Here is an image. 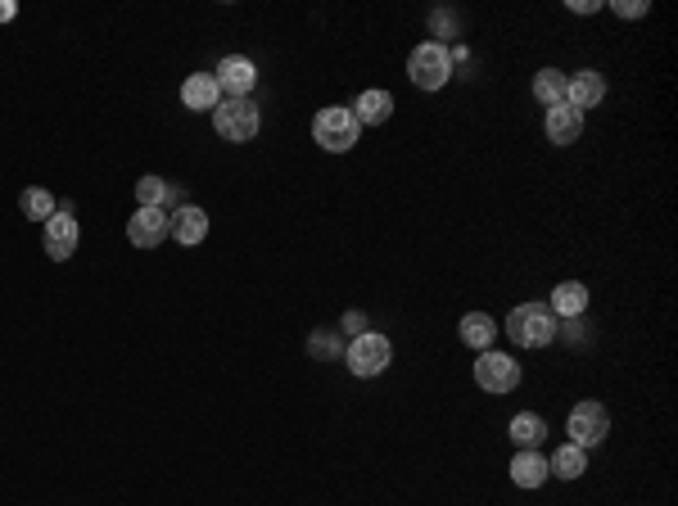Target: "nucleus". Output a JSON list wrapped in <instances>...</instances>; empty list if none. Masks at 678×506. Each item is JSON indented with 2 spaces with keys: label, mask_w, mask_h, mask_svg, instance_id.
<instances>
[{
  "label": "nucleus",
  "mask_w": 678,
  "mask_h": 506,
  "mask_svg": "<svg viewBox=\"0 0 678 506\" xmlns=\"http://www.w3.org/2000/svg\"><path fill=\"white\" fill-rule=\"evenodd\" d=\"M561 335V317L547 303H520L507 312V339L520 348H543Z\"/></svg>",
  "instance_id": "f257e3e1"
},
{
  "label": "nucleus",
  "mask_w": 678,
  "mask_h": 506,
  "mask_svg": "<svg viewBox=\"0 0 678 506\" xmlns=\"http://www.w3.org/2000/svg\"><path fill=\"white\" fill-rule=\"evenodd\" d=\"M213 127L222 141L231 145H245L258 136V127H263V118H258V104L249 100V95H222L213 109Z\"/></svg>",
  "instance_id": "f03ea898"
},
{
  "label": "nucleus",
  "mask_w": 678,
  "mask_h": 506,
  "mask_svg": "<svg viewBox=\"0 0 678 506\" xmlns=\"http://www.w3.org/2000/svg\"><path fill=\"white\" fill-rule=\"evenodd\" d=\"M358 136H362V127H358V118H353V109H344V104L317 109V118H312V141L326 154H349L353 145H358Z\"/></svg>",
  "instance_id": "7ed1b4c3"
},
{
  "label": "nucleus",
  "mask_w": 678,
  "mask_h": 506,
  "mask_svg": "<svg viewBox=\"0 0 678 506\" xmlns=\"http://www.w3.org/2000/svg\"><path fill=\"white\" fill-rule=\"evenodd\" d=\"M407 77H412V86H421V91H443L452 77V55L443 41H421V46L407 55Z\"/></svg>",
  "instance_id": "20e7f679"
},
{
  "label": "nucleus",
  "mask_w": 678,
  "mask_h": 506,
  "mask_svg": "<svg viewBox=\"0 0 678 506\" xmlns=\"http://www.w3.org/2000/svg\"><path fill=\"white\" fill-rule=\"evenodd\" d=\"M344 362H349V371L358 375V380H371V375H380L394 362V344H389L385 335H376V330H362V335H353Z\"/></svg>",
  "instance_id": "39448f33"
},
{
  "label": "nucleus",
  "mask_w": 678,
  "mask_h": 506,
  "mask_svg": "<svg viewBox=\"0 0 678 506\" xmlns=\"http://www.w3.org/2000/svg\"><path fill=\"white\" fill-rule=\"evenodd\" d=\"M565 434H570V443L575 448H597V443L611 434V412H606L602 403H579L575 412H570V421H565Z\"/></svg>",
  "instance_id": "423d86ee"
},
{
  "label": "nucleus",
  "mask_w": 678,
  "mask_h": 506,
  "mask_svg": "<svg viewBox=\"0 0 678 506\" xmlns=\"http://www.w3.org/2000/svg\"><path fill=\"white\" fill-rule=\"evenodd\" d=\"M475 385L484 389V394H511V389L520 385V362L507 353H493V348H484L480 362H475Z\"/></svg>",
  "instance_id": "0eeeda50"
},
{
  "label": "nucleus",
  "mask_w": 678,
  "mask_h": 506,
  "mask_svg": "<svg viewBox=\"0 0 678 506\" xmlns=\"http://www.w3.org/2000/svg\"><path fill=\"white\" fill-rule=\"evenodd\" d=\"M41 244H46V253L55 258V263H68V258L77 253V244H82V226H77V217L59 208V213L41 226Z\"/></svg>",
  "instance_id": "6e6552de"
},
{
  "label": "nucleus",
  "mask_w": 678,
  "mask_h": 506,
  "mask_svg": "<svg viewBox=\"0 0 678 506\" xmlns=\"http://www.w3.org/2000/svg\"><path fill=\"white\" fill-rule=\"evenodd\" d=\"M168 226H172V217L163 213V208H136V213L127 217V240H132L136 249H159V244L168 240Z\"/></svg>",
  "instance_id": "1a4fd4ad"
},
{
  "label": "nucleus",
  "mask_w": 678,
  "mask_h": 506,
  "mask_svg": "<svg viewBox=\"0 0 678 506\" xmlns=\"http://www.w3.org/2000/svg\"><path fill=\"white\" fill-rule=\"evenodd\" d=\"M606 100V77L597 73V68H579L575 77H565V104L570 109H597V104Z\"/></svg>",
  "instance_id": "9d476101"
},
{
  "label": "nucleus",
  "mask_w": 678,
  "mask_h": 506,
  "mask_svg": "<svg viewBox=\"0 0 678 506\" xmlns=\"http://www.w3.org/2000/svg\"><path fill=\"white\" fill-rule=\"evenodd\" d=\"M213 77H217V91L222 95H249L258 82V68H254V59H245V55H226Z\"/></svg>",
  "instance_id": "9b49d317"
},
{
  "label": "nucleus",
  "mask_w": 678,
  "mask_h": 506,
  "mask_svg": "<svg viewBox=\"0 0 678 506\" xmlns=\"http://www.w3.org/2000/svg\"><path fill=\"white\" fill-rule=\"evenodd\" d=\"M543 127H547V141L552 145H575L579 136H584V113L570 109V104H556V109H547Z\"/></svg>",
  "instance_id": "f8f14e48"
},
{
  "label": "nucleus",
  "mask_w": 678,
  "mask_h": 506,
  "mask_svg": "<svg viewBox=\"0 0 678 506\" xmlns=\"http://www.w3.org/2000/svg\"><path fill=\"white\" fill-rule=\"evenodd\" d=\"M136 204L141 208H163V213H177L186 199H181V190L172 186V181H163V177H141L136 181Z\"/></svg>",
  "instance_id": "ddd939ff"
},
{
  "label": "nucleus",
  "mask_w": 678,
  "mask_h": 506,
  "mask_svg": "<svg viewBox=\"0 0 678 506\" xmlns=\"http://www.w3.org/2000/svg\"><path fill=\"white\" fill-rule=\"evenodd\" d=\"M168 235L177 244H204V235H208V213L199 204H181L177 213H172V226H168Z\"/></svg>",
  "instance_id": "4468645a"
},
{
  "label": "nucleus",
  "mask_w": 678,
  "mask_h": 506,
  "mask_svg": "<svg viewBox=\"0 0 678 506\" xmlns=\"http://www.w3.org/2000/svg\"><path fill=\"white\" fill-rule=\"evenodd\" d=\"M217 100H222V91H217V77L213 73H190L186 82H181V104L195 113H213Z\"/></svg>",
  "instance_id": "2eb2a0df"
},
{
  "label": "nucleus",
  "mask_w": 678,
  "mask_h": 506,
  "mask_svg": "<svg viewBox=\"0 0 678 506\" xmlns=\"http://www.w3.org/2000/svg\"><path fill=\"white\" fill-rule=\"evenodd\" d=\"M353 118H358V127H380V122H389L394 118V95L380 91V86L362 91L358 100H353Z\"/></svg>",
  "instance_id": "dca6fc26"
},
{
  "label": "nucleus",
  "mask_w": 678,
  "mask_h": 506,
  "mask_svg": "<svg viewBox=\"0 0 678 506\" xmlns=\"http://www.w3.org/2000/svg\"><path fill=\"white\" fill-rule=\"evenodd\" d=\"M507 439L516 443L520 452H538L543 448V439H547V421L538 412H516L511 416V425H507Z\"/></svg>",
  "instance_id": "f3484780"
},
{
  "label": "nucleus",
  "mask_w": 678,
  "mask_h": 506,
  "mask_svg": "<svg viewBox=\"0 0 678 506\" xmlns=\"http://www.w3.org/2000/svg\"><path fill=\"white\" fill-rule=\"evenodd\" d=\"M547 308L556 312V317H565V321H579L588 312V285L584 281H561L552 290V303Z\"/></svg>",
  "instance_id": "a211bd4d"
},
{
  "label": "nucleus",
  "mask_w": 678,
  "mask_h": 506,
  "mask_svg": "<svg viewBox=\"0 0 678 506\" xmlns=\"http://www.w3.org/2000/svg\"><path fill=\"white\" fill-rule=\"evenodd\" d=\"M498 330H502V326L489 317V312H466L462 326H457V335H462V344H466V348H480V353H484V348H493Z\"/></svg>",
  "instance_id": "6ab92c4d"
},
{
  "label": "nucleus",
  "mask_w": 678,
  "mask_h": 506,
  "mask_svg": "<svg viewBox=\"0 0 678 506\" xmlns=\"http://www.w3.org/2000/svg\"><path fill=\"white\" fill-rule=\"evenodd\" d=\"M543 479H547L543 452H516V457H511V484L516 488H543Z\"/></svg>",
  "instance_id": "aec40b11"
},
{
  "label": "nucleus",
  "mask_w": 678,
  "mask_h": 506,
  "mask_svg": "<svg viewBox=\"0 0 678 506\" xmlns=\"http://www.w3.org/2000/svg\"><path fill=\"white\" fill-rule=\"evenodd\" d=\"M588 470V452L575 448V443H565V448H556L552 457H547V475H561V479H579Z\"/></svg>",
  "instance_id": "412c9836"
},
{
  "label": "nucleus",
  "mask_w": 678,
  "mask_h": 506,
  "mask_svg": "<svg viewBox=\"0 0 678 506\" xmlns=\"http://www.w3.org/2000/svg\"><path fill=\"white\" fill-rule=\"evenodd\" d=\"M534 100L543 104V109L565 104V73L561 68H543V73H534Z\"/></svg>",
  "instance_id": "4be33fe9"
},
{
  "label": "nucleus",
  "mask_w": 678,
  "mask_h": 506,
  "mask_svg": "<svg viewBox=\"0 0 678 506\" xmlns=\"http://www.w3.org/2000/svg\"><path fill=\"white\" fill-rule=\"evenodd\" d=\"M19 208H23V217H32V222H41V226H46L50 217L59 213V208H55V195H50V190H37V186L23 190V195H19Z\"/></svg>",
  "instance_id": "5701e85b"
},
{
  "label": "nucleus",
  "mask_w": 678,
  "mask_h": 506,
  "mask_svg": "<svg viewBox=\"0 0 678 506\" xmlns=\"http://www.w3.org/2000/svg\"><path fill=\"white\" fill-rule=\"evenodd\" d=\"M611 10L620 14V19H642V14H647L651 5H647V0H615Z\"/></svg>",
  "instance_id": "b1692460"
},
{
  "label": "nucleus",
  "mask_w": 678,
  "mask_h": 506,
  "mask_svg": "<svg viewBox=\"0 0 678 506\" xmlns=\"http://www.w3.org/2000/svg\"><path fill=\"white\" fill-rule=\"evenodd\" d=\"M597 10H602L597 0H570V14H597Z\"/></svg>",
  "instance_id": "393cba45"
},
{
  "label": "nucleus",
  "mask_w": 678,
  "mask_h": 506,
  "mask_svg": "<svg viewBox=\"0 0 678 506\" xmlns=\"http://www.w3.org/2000/svg\"><path fill=\"white\" fill-rule=\"evenodd\" d=\"M362 326H367V321H362L358 312H349V317H344V330H349V335H362Z\"/></svg>",
  "instance_id": "a878e982"
},
{
  "label": "nucleus",
  "mask_w": 678,
  "mask_h": 506,
  "mask_svg": "<svg viewBox=\"0 0 678 506\" xmlns=\"http://www.w3.org/2000/svg\"><path fill=\"white\" fill-rule=\"evenodd\" d=\"M14 14H19V5H10V0H5V5H0V23H10Z\"/></svg>",
  "instance_id": "bb28decb"
}]
</instances>
